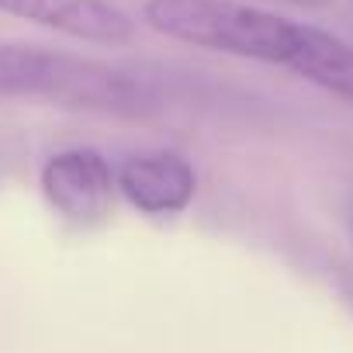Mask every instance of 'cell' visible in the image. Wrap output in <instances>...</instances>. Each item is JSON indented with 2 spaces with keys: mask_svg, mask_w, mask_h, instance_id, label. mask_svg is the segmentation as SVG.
<instances>
[{
  "mask_svg": "<svg viewBox=\"0 0 353 353\" xmlns=\"http://www.w3.org/2000/svg\"><path fill=\"white\" fill-rule=\"evenodd\" d=\"M0 97H42L118 114L145 111L152 101L149 87L132 73L42 46H0Z\"/></svg>",
  "mask_w": 353,
  "mask_h": 353,
  "instance_id": "1",
  "label": "cell"
},
{
  "mask_svg": "<svg viewBox=\"0 0 353 353\" xmlns=\"http://www.w3.org/2000/svg\"><path fill=\"white\" fill-rule=\"evenodd\" d=\"M142 18L166 39L281 66L291 63L301 32V21L236 0H149Z\"/></svg>",
  "mask_w": 353,
  "mask_h": 353,
  "instance_id": "2",
  "label": "cell"
},
{
  "mask_svg": "<svg viewBox=\"0 0 353 353\" xmlns=\"http://www.w3.org/2000/svg\"><path fill=\"white\" fill-rule=\"evenodd\" d=\"M114 184L108 159L94 149H66L42 166V191L49 205L73 225H101L111 215Z\"/></svg>",
  "mask_w": 353,
  "mask_h": 353,
  "instance_id": "3",
  "label": "cell"
},
{
  "mask_svg": "<svg viewBox=\"0 0 353 353\" xmlns=\"http://www.w3.org/2000/svg\"><path fill=\"white\" fill-rule=\"evenodd\" d=\"M0 11L94 46H128L135 28L111 0H0Z\"/></svg>",
  "mask_w": 353,
  "mask_h": 353,
  "instance_id": "4",
  "label": "cell"
},
{
  "mask_svg": "<svg viewBox=\"0 0 353 353\" xmlns=\"http://www.w3.org/2000/svg\"><path fill=\"white\" fill-rule=\"evenodd\" d=\"M118 188L139 212L170 215L191 205L198 176L191 163L176 152H142L118 170Z\"/></svg>",
  "mask_w": 353,
  "mask_h": 353,
  "instance_id": "5",
  "label": "cell"
},
{
  "mask_svg": "<svg viewBox=\"0 0 353 353\" xmlns=\"http://www.w3.org/2000/svg\"><path fill=\"white\" fill-rule=\"evenodd\" d=\"M288 66L298 77L312 80L315 87L353 104V46H346L332 32L315 28V25H301L298 46H294V56Z\"/></svg>",
  "mask_w": 353,
  "mask_h": 353,
  "instance_id": "6",
  "label": "cell"
}]
</instances>
